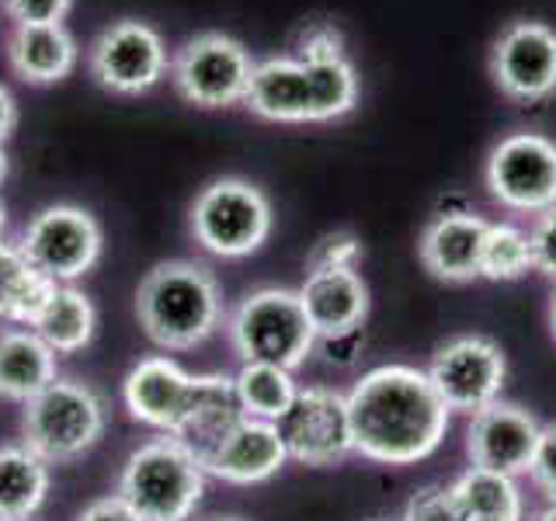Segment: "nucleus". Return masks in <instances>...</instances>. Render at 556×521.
<instances>
[{"instance_id":"nucleus-1","label":"nucleus","mask_w":556,"mask_h":521,"mask_svg":"<svg viewBox=\"0 0 556 521\" xmlns=\"http://www.w3.org/2000/svg\"><path fill=\"white\" fill-rule=\"evenodd\" d=\"M344 396L355 452L362 459L410 466L434 456L445 442L452 410L434 393L428 372L414 365H379Z\"/></svg>"},{"instance_id":"nucleus-2","label":"nucleus","mask_w":556,"mask_h":521,"mask_svg":"<svg viewBox=\"0 0 556 521\" xmlns=\"http://www.w3.org/2000/svg\"><path fill=\"white\" fill-rule=\"evenodd\" d=\"M243 104L251 109V115L265 122H282V126L334 122L358 104V74L348 56H271L254 66Z\"/></svg>"},{"instance_id":"nucleus-3","label":"nucleus","mask_w":556,"mask_h":521,"mask_svg":"<svg viewBox=\"0 0 556 521\" xmlns=\"http://www.w3.org/2000/svg\"><path fill=\"white\" fill-rule=\"evenodd\" d=\"M136 317L164 352H191L219 330L223 292L199 260H161L136 292Z\"/></svg>"},{"instance_id":"nucleus-4","label":"nucleus","mask_w":556,"mask_h":521,"mask_svg":"<svg viewBox=\"0 0 556 521\" xmlns=\"http://www.w3.org/2000/svg\"><path fill=\"white\" fill-rule=\"evenodd\" d=\"M205 494V469L191 452L161 434L129 452L118 473V497L139 521H188Z\"/></svg>"},{"instance_id":"nucleus-5","label":"nucleus","mask_w":556,"mask_h":521,"mask_svg":"<svg viewBox=\"0 0 556 521\" xmlns=\"http://www.w3.org/2000/svg\"><path fill=\"white\" fill-rule=\"evenodd\" d=\"M109 424V410L94 386L80 379H52L31 396L22 417V445L49 466H63L91 452Z\"/></svg>"},{"instance_id":"nucleus-6","label":"nucleus","mask_w":556,"mask_h":521,"mask_svg":"<svg viewBox=\"0 0 556 521\" xmlns=\"http://www.w3.org/2000/svg\"><path fill=\"white\" fill-rule=\"evenodd\" d=\"M230 341L243 361H268L282 369H300L317 347V330L292 289H257L243 295L230 317Z\"/></svg>"},{"instance_id":"nucleus-7","label":"nucleus","mask_w":556,"mask_h":521,"mask_svg":"<svg viewBox=\"0 0 556 521\" xmlns=\"http://www.w3.org/2000/svg\"><path fill=\"white\" fill-rule=\"evenodd\" d=\"M191 237L216 257H251L271 237V202L243 178L208 181L191 202Z\"/></svg>"},{"instance_id":"nucleus-8","label":"nucleus","mask_w":556,"mask_h":521,"mask_svg":"<svg viewBox=\"0 0 556 521\" xmlns=\"http://www.w3.org/2000/svg\"><path fill=\"white\" fill-rule=\"evenodd\" d=\"M254 66L257 63L251 60V52L233 35L202 31L170 60V80L195 109H230L248 98Z\"/></svg>"},{"instance_id":"nucleus-9","label":"nucleus","mask_w":556,"mask_h":521,"mask_svg":"<svg viewBox=\"0 0 556 521\" xmlns=\"http://www.w3.org/2000/svg\"><path fill=\"white\" fill-rule=\"evenodd\" d=\"M22 254L56 285H70L98 265L104 237L101 223L80 205H46L17 240Z\"/></svg>"},{"instance_id":"nucleus-10","label":"nucleus","mask_w":556,"mask_h":521,"mask_svg":"<svg viewBox=\"0 0 556 521\" xmlns=\"http://www.w3.org/2000/svg\"><path fill=\"white\" fill-rule=\"evenodd\" d=\"M486 188L511 213L556 208V143L543 132H511L486 156Z\"/></svg>"},{"instance_id":"nucleus-11","label":"nucleus","mask_w":556,"mask_h":521,"mask_svg":"<svg viewBox=\"0 0 556 521\" xmlns=\"http://www.w3.org/2000/svg\"><path fill=\"white\" fill-rule=\"evenodd\" d=\"M428 379L452 414L473 417L477 410L501 399L504 379H508V358L491 338L459 334L431 355Z\"/></svg>"},{"instance_id":"nucleus-12","label":"nucleus","mask_w":556,"mask_h":521,"mask_svg":"<svg viewBox=\"0 0 556 521\" xmlns=\"http://www.w3.org/2000/svg\"><path fill=\"white\" fill-rule=\"evenodd\" d=\"M275 428L282 434L289 459L303 466H334L355 452L348 396L334 386H300Z\"/></svg>"},{"instance_id":"nucleus-13","label":"nucleus","mask_w":556,"mask_h":521,"mask_svg":"<svg viewBox=\"0 0 556 521\" xmlns=\"http://www.w3.org/2000/svg\"><path fill=\"white\" fill-rule=\"evenodd\" d=\"M170 60L161 31L136 17L104 28L91 46V77L112 94H147L167 77Z\"/></svg>"},{"instance_id":"nucleus-14","label":"nucleus","mask_w":556,"mask_h":521,"mask_svg":"<svg viewBox=\"0 0 556 521\" xmlns=\"http://www.w3.org/2000/svg\"><path fill=\"white\" fill-rule=\"evenodd\" d=\"M491 77L504 98L539 104L556 94V28L546 22H511L491 49Z\"/></svg>"},{"instance_id":"nucleus-15","label":"nucleus","mask_w":556,"mask_h":521,"mask_svg":"<svg viewBox=\"0 0 556 521\" xmlns=\"http://www.w3.org/2000/svg\"><path fill=\"white\" fill-rule=\"evenodd\" d=\"M539 431H543V424H539L526 407L497 399V404L469 417V428H466L469 466L491 469V473H504V476L529 473Z\"/></svg>"},{"instance_id":"nucleus-16","label":"nucleus","mask_w":556,"mask_h":521,"mask_svg":"<svg viewBox=\"0 0 556 521\" xmlns=\"http://www.w3.org/2000/svg\"><path fill=\"white\" fill-rule=\"evenodd\" d=\"M195 393V376L185 372L178 361L167 355H150L136 361L126 382H122V399L139 424L156 428L161 434H174Z\"/></svg>"},{"instance_id":"nucleus-17","label":"nucleus","mask_w":556,"mask_h":521,"mask_svg":"<svg viewBox=\"0 0 556 521\" xmlns=\"http://www.w3.org/2000/svg\"><path fill=\"white\" fill-rule=\"evenodd\" d=\"M289 452L271 421L243 417V421L216 445V452L202 462L205 476H216L233 486H254L282 473Z\"/></svg>"},{"instance_id":"nucleus-18","label":"nucleus","mask_w":556,"mask_h":521,"mask_svg":"<svg viewBox=\"0 0 556 521\" xmlns=\"http://www.w3.org/2000/svg\"><path fill=\"white\" fill-rule=\"evenodd\" d=\"M295 292H300L309 327L317 330V341L358 334V327L369 317V285L362 282L358 268L306 271V282Z\"/></svg>"},{"instance_id":"nucleus-19","label":"nucleus","mask_w":556,"mask_h":521,"mask_svg":"<svg viewBox=\"0 0 556 521\" xmlns=\"http://www.w3.org/2000/svg\"><path fill=\"white\" fill-rule=\"evenodd\" d=\"M486 219L477 213H445L431 219L421 233V260L431 278L463 285L480 278V251Z\"/></svg>"},{"instance_id":"nucleus-20","label":"nucleus","mask_w":556,"mask_h":521,"mask_svg":"<svg viewBox=\"0 0 556 521\" xmlns=\"http://www.w3.org/2000/svg\"><path fill=\"white\" fill-rule=\"evenodd\" d=\"M243 417L248 414H243L237 399L233 376H195V393H191V404L170 439H178L202 466Z\"/></svg>"},{"instance_id":"nucleus-21","label":"nucleus","mask_w":556,"mask_h":521,"mask_svg":"<svg viewBox=\"0 0 556 521\" xmlns=\"http://www.w3.org/2000/svg\"><path fill=\"white\" fill-rule=\"evenodd\" d=\"M8 63L25 84H60L77 66V42L66 25H14Z\"/></svg>"},{"instance_id":"nucleus-22","label":"nucleus","mask_w":556,"mask_h":521,"mask_svg":"<svg viewBox=\"0 0 556 521\" xmlns=\"http://www.w3.org/2000/svg\"><path fill=\"white\" fill-rule=\"evenodd\" d=\"M56 352L31 327L0 330V396L28 404L56 379Z\"/></svg>"},{"instance_id":"nucleus-23","label":"nucleus","mask_w":556,"mask_h":521,"mask_svg":"<svg viewBox=\"0 0 556 521\" xmlns=\"http://www.w3.org/2000/svg\"><path fill=\"white\" fill-rule=\"evenodd\" d=\"M49 462L28 445H0V521H31L49 497Z\"/></svg>"},{"instance_id":"nucleus-24","label":"nucleus","mask_w":556,"mask_h":521,"mask_svg":"<svg viewBox=\"0 0 556 521\" xmlns=\"http://www.w3.org/2000/svg\"><path fill=\"white\" fill-rule=\"evenodd\" d=\"M52 292H56V282L35 268L17 243L0 240V320L31 327Z\"/></svg>"},{"instance_id":"nucleus-25","label":"nucleus","mask_w":556,"mask_h":521,"mask_svg":"<svg viewBox=\"0 0 556 521\" xmlns=\"http://www.w3.org/2000/svg\"><path fill=\"white\" fill-rule=\"evenodd\" d=\"M31 330L56 355H77L94 341L98 309L91 303V295H84L80 289L56 285V292L49 295V303L39 313V320L31 323Z\"/></svg>"},{"instance_id":"nucleus-26","label":"nucleus","mask_w":556,"mask_h":521,"mask_svg":"<svg viewBox=\"0 0 556 521\" xmlns=\"http://www.w3.org/2000/svg\"><path fill=\"white\" fill-rule=\"evenodd\" d=\"M452 494H456L466 521H521V514H526L515 476L491 473V469L469 466L452 483Z\"/></svg>"},{"instance_id":"nucleus-27","label":"nucleus","mask_w":556,"mask_h":521,"mask_svg":"<svg viewBox=\"0 0 556 521\" xmlns=\"http://www.w3.org/2000/svg\"><path fill=\"white\" fill-rule=\"evenodd\" d=\"M233 390L243 414L275 424L292 407L295 393H300V382H295L292 369H282V365L243 361L240 372L233 376Z\"/></svg>"},{"instance_id":"nucleus-28","label":"nucleus","mask_w":556,"mask_h":521,"mask_svg":"<svg viewBox=\"0 0 556 521\" xmlns=\"http://www.w3.org/2000/svg\"><path fill=\"white\" fill-rule=\"evenodd\" d=\"M532 271V243L529 233L515 223H486L480 278L486 282H518Z\"/></svg>"},{"instance_id":"nucleus-29","label":"nucleus","mask_w":556,"mask_h":521,"mask_svg":"<svg viewBox=\"0 0 556 521\" xmlns=\"http://www.w3.org/2000/svg\"><path fill=\"white\" fill-rule=\"evenodd\" d=\"M400 521H466L463 508L456 494H452V483H434V486H425V491H417L407 508H404V518Z\"/></svg>"},{"instance_id":"nucleus-30","label":"nucleus","mask_w":556,"mask_h":521,"mask_svg":"<svg viewBox=\"0 0 556 521\" xmlns=\"http://www.w3.org/2000/svg\"><path fill=\"white\" fill-rule=\"evenodd\" d=\"M362 243L355 233L338 230L317 240V247L309 254V271H338V268H358Z\"/></svg>"},{"instance_id":"nucleus-31","label":"nucleus","mask_w":556,"mask_h":521,"mask_svg":"<svg viewBox=\"0 0 556 521\" xmlns=\"http://www.w3.org/2000/svg\"><path fill=\"white\" fill-rule=\"evenodd\" d=\"M300 60H341L344 56V35L334 22H309L295 42Z\"/></svg>"},{"instance_id":"nucleus-32","label":"nucleus","mask_w":556,"mask_h":521,"mask_svg":"<svg viewBox=\"0 0 556 521\" xmlns=\"http://www.w3.org/2000/svg\"><path fill=\"white\" fill-rule=\"evenodd\" d=\"M14 25H63L74 0H0Z\"/></svg>"},{"instance_id":"nucleus-33","label":"nucleus","mask_w":556,"mask_h":521,"mask_svg":"<svg viewBox=\"0 0 556 521\" xmlns=\"http://www.w3.org/2000/svg\"><path fill=\"white\" fill-rule=\"evenodd\" d=\"M529 476L549 497V504H556V424H543V431H539Z\"/></svg>"},{"instance_id":"nucleus-34","label":"nucleus","mask_w":556,"mask_h":521,"mask_svg":"<svg viewBox=\"0 0 556 521\" xmlns=\"http://www.w3.org/2000/svg\"><path fill=\"white\" fill-rule=\"evenodd\" d=\"M529 243H532V271L556 282V208H549V213L535 219Z\"/></svg>"},{"instance_id":"nucleus-35","label":"nucleus","mask_w":556,"mask_h":521,"mask_svg":"<svg viewBox=\"0 0 556 521\" xmlns=\"http://www.w3.org/2000/svg\"><path fill=\"white\" fill-rule=\"evenodd\" d=\"M77 521H139V514L118 494H109V497H98L87 504V508L77 514Z\"/></svg>"},{"instance_id":"nucleus-36","label":"nucleus","mask_w":556,"mask_h":521,"mask_svg":"<svg viewBox=\"0 0 556 521\" xmlns=\"http://www.w3.org/2000/svg\"><path fill=\"white\" fill-rule=\"evenodd\" d=\"M14 126H17V101H14V94L8 91V87L0 84V147L11 139Z\"/></svg>"},{"instance_id":"nucleus-37","label":"nucleus","mask_w":556,"mask_h":521,"mask_svg":"<svg viewBox=\"0 0 556 521\" xmlns=\"http://www.w3.org/2000/svg\"><path fill=\"white\" fill-rule=\"evenodd\" d=\"M8 174H11V161H8V150L0 147V185L8 181Z\"/></svg>"},{"instance_id":"nucleus-38","label":"nucleus","mask_w":556,"mask_h":521,"mask_svg":"<svg viewBox=\"0 0 556 521\" xmlns=\"http://www.w3.org/2000/svg\"><path fill=\"white\" fill-rule=\"evenodd\" d=\"M535 521H556V504H549V508H543L535 514Z\"/></svg>"},{"instance_id":"nucleus-39","label":"nucleus","mask_w":556,"mask_h":521,"mask_svg":"<svg viewBox=\"0 0 556 521\" xmlns=\"http://www.w3.org/2000/svg\"><path fill=\"white\" fill-rule=\"evenodd\" d=\"M4 230H8V208L0 202V240H4Z\"/></svg>"},{"instance_id":"nucleus-40","label":"nucleus","mask_w":556,"mask_h":521,"mask_svg":"<svg viewBox=\"0 0 556 521\" xmlns=\"http://www.w3.org/2000/svg\"><path fill=\"white\" fill-rule=\"evenodd\" d=\"M549 323H553V338H556V289H553V303H549Z\"/></svg>"},{"instance_id":"nucleus-41","label":"nucleus","mask_w":556,"mask_h":521,"mask_svg":"<svg viewBox=\"0 0 556 521\" xmlns=\"http://www.w3.org/2000/svg\"><path fill=\"white\" fill-rule=\"evenodd\" d=\"M216 521H237V518H216Z\"/></svg>"}]
</instances>
